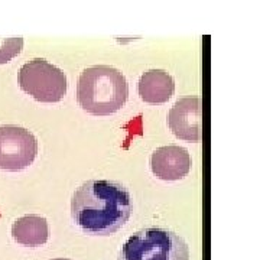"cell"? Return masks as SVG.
I'll list each match as a JSON object with an SVG mask.
<instances>
[{
    "label": "cell",
    "instance_id": "6da1fadb",
    "mask_svg": "<svg viewBox=\"0 0 260 260\" xmlns=\"http://www.w3.org/2000/svg\"><path fill=\"white\" fill-rule=\"evenodd\" d=\"M130 192L108 179H93L80 185L71 200V217L83 233L111 236L126 224L132 214Z\"/></svg>",
    "mask_w": 260,
    "mask_h": 260
},
{
    "label": "cell",
    "instance_id": "8fae6325",
    "mask_svg": "<svg viewBox=\"0 0 260 260\" xmlns=\"http://www.w3.org/2000/svg\"><path fill=\"white\" fill-rule=\"evenodd\" d=\"M51 260H69V259H51Z\"/></svg>",
    "mask_w": 260,
    "mask_h": 260
},
{
    "label": "cell",
    "instance_id": "9c48e42d",
    "mask_svg": "<svg viewBox=\"0 0 260 260\" xmlns=\"http://www.w3.org/2000/svg\"><path fill=\"white\" fill-rule=\"evenodd\" d=\"M12 237L22 246L38 247L48 242L50 225L47 218L41 215H23L12 224Z\"/></svg>",
    "mask_w": 260,
    "mask_h": 260
},
{
    "label": "cell",
    "instance_id": "ba28073f",
    "mask_svg": "<svg viewBox=\"0 0 260 260\" xmlns=\"http://www.w3.org/2000/svg\"><path fill=\"white\" fill-rule=\"evenodd\" d=\"M138 90L145 103L163 104L173 96L175 81L165 69H149L142 74Z\"/></svg>",
    "mask_w": 260,
    "mask_h": 260
},
{
    "label": "cell",
    "instance_id": "7a4b0ae2",
    "mask_svg": "<svg viewBox=\"0 0 260 260\" xmlns=\"http://www.w3.org/2000/svg\"><path fill=\"white\" fill-rule=\"evenodd\" d=\"M129 97V84L120 71L110 65L86 68L77 84L78 104L93 116H110L120 110Z\"/></svg>",
    "mask_w": 260,
    "mask_h": 260
},
{
    "label": "cell",
    "instance_id": "30bf717a",
    "mask_svg": "<svg viewBox=\"0 0 260 260\" xmlns=\"http://www.w3.org/2000/svg\"><path fill=\"white\" fill-rule=\"evenodd\" d=\"M23 50V38L12 36L0 41V64L10 62Z\"/></svg>",
    "mask_w": 260,
    "mask_h": 260
},
{
    "label": "cell",
    "instance_id": "8992f818",
    "mask_svg": "<svg viewBox=\"0 0 260 260\" xmlns=\"http://www.w3.org/2000/svg\"><path fill=\"white\" fill-rule=\"evenodd\" d=\"M201 108L203 102L198 97H185L173 104L168 124L176 138L188 142H200L203 139Z\"/></svg>",
    "mask_w": 260,
    "mask_h": 260
},
{
    "label": "cell",
    "instance_id": "277c9868",
    "mask_svg": "<svg viewBox=\"0 0 260 260\" xmlns=\"http://www.w3.org/2000/svg\"><path fill=\"white\" fill-rule=\"evenodd\" d=\"M20 88L39 103H58L67 94V75L44 58H34L19 69Z\"/></svg>",
    "mask_w": 260,
    "mask_h": 260
},
{
    "label": "cell",
    "instance_id": "3957f363",
    "mask_svg": "<svg viewBox=\"0 0 260 260\" xmlns=\"http://www.w3.org/2000/svg\"><path fill=\"white\" fill-rule=\"evenodd\" d=\"M117 260H190V249L172 230L146 227L127 239Z\"/></svg>",
    "mask_w": 260,
    "mask_h": 260
},
{
    "label": "cell",
    "instance_id": "5b68a950",
    "mask_svg": "<svg viewBox=\"0 0 260 260\" xmlns=\"http://www.w3.org/2000/svg\"><path fill=\"white\" fill-rule=\"evenodd\" d=\"M38 155L35 135L20 126H0V169L19 172L32 165Z\"/></svg>",
    "mask_w": 260,
    "mask_h": 260
},
{
    "label": "cell",
    "instance_id": "52a82bcc",
    "mask_svg": "<svg viewBox=\"0 0 260 260\" xmlns=\"http://www.w3.org/2000/svg\"><path fill=\"white\" fill-rule=\"evenodd\" d=\"M191 155L182 146L169 145L154 151L151 156V169L157 179L179 181L191 171Z\"/></svg>",
    "mask_w": 260,
    "mask_h": 260
}]
</instances>
